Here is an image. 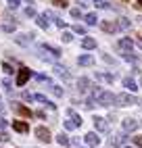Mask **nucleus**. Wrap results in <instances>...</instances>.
<instances>
[{
  "label": "nucleus",
  "instance_id": "f257e3e1",
  "mask_svg": "<svg viewBox=\"0 0 142 148\" xmlns=\"http://www.w3.org/2000/svg\"><path fill=\"white\" fill-rule=\"evenodd\" d=\"M92 98L100 106H113V104H117V96L111 94V92H105L103 88H98V86L92 88Z\"/></svg>",
  "mask_w": 142,
  "mask_h": 148
},
{
  "label": "nucleus",
  "instance_id": "f03ea898",
  "mask_svg": "<svg viewBox=\"0 0 142 148\" xmlns=\"http://www.w3.org/2000/svg\"><path fill=\"white\" fill-rule=\"evenodd\" d=\"M130 104H138V98L132 94V92L117 94V106H130Z\"/></svg>",
  "mask_w": 142,
  "mask_h": 148
},
{
  "label": "nucleus",
  "instance_id": "7ed1b4c3",
  "mask_svg": "<svg viewBox=\"0 0 142 148\" xmlns=\"http://www.w3.org/2000/svg\"><path fill=\"white\" fill-rule=\"evenodd\" d=\"M29 77H32V71L27 67H21L19 69V75H17V86H25Z\"/></svg>",
  "mask_w": 142,
  "mask_h": 148
},
{
  "label": "nucleus",
  "instance_id": "20e7f679",
  "mask_svg": "<svg viewBox=\"0 0 142 148\" xmlns=\"http://www.w3.org/2000/svg\"><path fill=\"white\" fill-rule=\"evenodd\" d=\"M36 138H38L40 142H44V144H48L50 140H52V138H50V132L46 130V127H42V125L36 127Z\"/></svg>",
  "mask_w": 142,
  "mask_h": 148
},
{
  "label": "nucleus",
  "instance_id": "39448f33",
  "mask_svg": "<svg viewBox=\"0 0 142 148\" xmlns=\"http://www.w3.org/2000/svg\"><path fill=\"white\" fill-rule=\"evenodd\" d=\"M84 142H86L90 148H94V146H98V144H100V138H98V134H96V132H90V134H86V136H84Z\"/></svg>",
  "mask_w": 142,
  "mask_h": 148
},
{
  "label": "nucleus",
  "instance_id": "423d86ee",
  "mask_svg": "<svg viewBox=\"0 0 142 148\" xmlns=\"http://www.w3.org/2000/svg\"><path fill=\"white\" fill-rule=\"evenodd\" d=\"M136 130H138V121L134 119V117L123 119V132H136Z\"/></svg>",
  "mask_w": 142,
  "mask_h": 148
},
{
  "label": "nucleus",
  "instance_id": "0eeeda50",
  "mask_svg": "<svg viewBox=\"0 0 142 148\" xmlns=\"http://www.w3.org/2000/svg\"><path fill=\"white\" fill-rule=\"evenodd\" d=\"M100 27H103V32H109V34L119 32V25L113 23V21H100Z\"/></svg>",
  "mask_w": 142,
  "mask_h": 148
},
{
  "label": "nucleus",
  "instance_id": "6e6552de",
  "mask_svg": "<svg viewBox=\"0 0 142 148\" xmlns=\"http://www.w3.org/2000/svg\"><path fill=\"white\" fill-rule=\"evenodd\" d=\"M54 73H57L59 77H63L65 82H71V73L67 71L65 67H61V65H54Z\"/></svg>",
  "mask_w": 142,
  "mask_h": 148
},
{
  "label": "nucleus",
  "instance_id": "1a4fd4ad",
  "mask_svg": "<svg viewBox=\"0 0 142 148\" xmlns=\"http://www.w3.org/2000/svg\"><path fill=\"white\" fill-rule=\"evenodd\" d=\"M125 142H128L125 134H117V136L111 138V144H113V146H125Z\"/></svg>",
  "mask_w": 142,
  "mask_h": 148
},
{
  "label": "nucleus",
  "instance_id": "9d476101",
  "mask_svg": "<svg viewBox=\"0 0 142 148\" xmlns=\"http://www.w3.org/2000/svg\"><path fill=\"white\" fill-rule=\"evenodd\" d=\"M40 50H42V52H50L54 58L61 56V50H59V48H54V46H50V44H40Z\"/></svg>",
  "mask_w": 142,
  "mask_h": 148
},
{
  "label": "nucleus",
  "instance_id": "9b49d317",
  "mask_svg": "<svg viewBox=\"0 0 142 148\" xmlns=\"http://www.w3.org/2000/svg\"><path fill=\"white\" fill-rule=\"evenodd\" d=\"M132 46H134V42H132L130 38H121V40H117V48H121V50H132Z\"/></svg>",
  "mask_w": 142,
  "mask_h": 148
},
{
  "label": "nucleus",
  "instance_id": "f8f14e48",
  "mask_svg": "<svg viewBox=\"0 0 142 148\" xmlns=\"http://www.w3.org/2000/svg\"><path fill=\"white\" fill-rule=\"evenodd\" d=\"M92 121H94V127H96L98 132H107L109 130V125H107V121L103 119V117H94Z\"/></svg>",
  "mask_w": 142,
  "mask_h": 148
},
{
  "label": "nucleus",
  "instance_id": "ddd939ff",
  "mask_svg": "<svg viewBox=\"0 0 142 148\" xmlns=\"http://www.w3.org/2000/svg\"><path fill=\"white\" fill-rule=\"evenodd\" d=\"M90 88H92V86H90V79H88V77H79V82H77V90H79V92H88Z\"/></svg>",
  "mask_w": 142,
  "mask_h": 148
},
{
  "label": "nucleus",
  "instance_id": "4468645a",
  "mask_svg": "<svg viewBox=\"0 0 142 148\" xmlns=\"http://www.w3.org/2000/svg\"><path fill=\"white\" fill-rule=\"evenodd\" d=\"M13 130L19 132V134H25V132L29 130V125H27L25 121H13Z\"/></svg>",
  "mask_w": 142,
  "mask_h": 148
},
{
  "label": "nucleus",
  "instance_id": "2eb2a0df",
  "mask_svg": "<svg viewBox=\"0 0 142 148\" xmlns=\"http://www.w3.org/2000/svg\"><path fill=\"white\" fill-rule=\"evenodd\" d=\"M96 79H100V82H107V84H113L115 82V75L113 73H96Z\"/></svg>",
  "mask_w": 142,
  "mask_h": 148
},
{
  "label": "nucleus",
  "instance_id": "dca6fc26",
  "mask_svg": "<svg viewBox=\"0 0 142 148\" xmlns=\"http://www.w3.org/2000/svg\"><path fill=\"white\" fill-rule=\"evenodd\" d=\"M77 63H79V65H82V67H90V65H92V63H94V58H92V56H90V54H82V56H79V58H77Z\"/></svg>",
  "mask_w": 142,
  "mask_h": 148
},
{
  "label": "nucleus",
  "instance_id": "f3484780",
  "mask_svg": "<svg viewBox=\"0 0 142 148\" xmlns=\"http://www.w3.org/2000/svg\"><path fill=\"white\" fill-rule=\"evenodd\" d=\"M82 48L92 50V48H96V40H94V38H84V40H82Z\"/></svg>",
  "mask_w": 142,
  "mask_h": 148
},
{
  "label": "nucleus",
  "instance_id": "a211bd4d",
  "mask_svg": "<svg viewBox=\"0 0 142 148\" xmlns=\"http://www.w3.org/2000/svg\"><path fill=\"white\" fill-rule=\"evenodd\" d=\"M123 88H125L128 92H136V90H138L136 82H134V79H130V77H125V79H123Z\"/></svg>",
  "mask_w": 142,
  "mask_h": 148
},
{
  "label": "nucleus",
  "instance_id": "6ab92c4d",
  "mask_svg": "<svg viewBox=\"0 0 142 148\" xmlns=\"http://www.w3.org/2000/svg\"><path fill=\"white\" fill-rule=\"evenodd\" d=\"M36 23L42 29H48V15H36Z\"/></svg>",
  "mask_w": 142,
  "mask_h": 148
},
{
  "label": "nucleus",
  "instance_id": "aec40b11",
  "mask_svg": "<svg viewBox=\"0 0 142 148\" xmlns=\"http://www.w3.org/2000/svg\"><path fill=\"white\" fill-rule=\"evenodd\" d=\"M67 115H69V117H71V119H73V121H75V125H77V127H79V125H82V117H79V115H77V113L73 111V108H67Z\"/></svg>",
  "mask_w": 142,
  "mask_h": 148
},
{
  "label": "nucleus",
  "instance_id": "412c9836",
  "mask_svg": "<svg viewBox=\"0 0 142 148\" xmlns=\"http://www.w3.org/2000/svg\"><path fill=\"white\" fill-rule=\"evenodd\" d=\"M84 21H86L88 25H96V23H98V17H96L94 13H88V15L84 17Z\"/></svg>",
  "mask_w": 142,
  "mask_h": 148
},
{
  "label": "nucleus",
  "instance_id": "4be33fe9",
  "mask_svg": "<svg viewBox=\"0 0 142 148\" xmlns=\"http://www.w3.org/2000/svg\"><path fill=\"white\" fill-rule=\"evenodd\" d=\"M57 142H59L61 146H69V144H71V140H69L65 134H59V136H57Z\"/></svg>",
  "mask_w": 142,
  "mask_h": 148
},
{
  "label": "nucleus",
  "instance_id": "5701e85b",
  "mask_svg": "<svg viewBox=\"0 0 142 148\" xmlns=\"http://www.w3.org/2000/svg\"><path fill=\"white\" fill-rule=\"evenodd\" d=\"M123 58H125L128 63H136V61H138V56L132 54V50H123Z\"/></svg>",
  "mask_w": 142,
  "mask_h": 148
},
{
  "label": "nucleus",
  "instance_id": "b1692460",
  "mask_svg": "<svg viewBox=\"0 0 142 148\" xmlns=\"http://www.w3.org/2000/svg\"><path fill=\"white\" fill-rule=\"evenodd\" d=\"M50 90H52V94H54V96H63V88L57 86V84H50Z\"/></svg>",
  "mask_w": 142,
  "mask_h": 148
},
{
  "label": "nucleus",
  "instance_id": "393cba45",
  "mask_svg": "<svg viewBox=\"0 0 142 148\" xmlns=\"http://www.w3.org/2000/svg\"><path fill=\"white\" fill-rule=\"evenodd\" d=\"M17 108V113H21L23 117H32V111H29V108H25V106H15Z\"/></svg>",
  "mask_w": 142,
  "mask_h": 148
},
{
  "label": "nucleus",
  "instance_id": "a878e982",
  "mask_svg": "<svg viewBox=\"0 0 142 148\" xmlns=\"http://www.w3.org/2000/svg\"><path fill=\"white\" fill-rule=\"evenodd\" d=\"M117 25H119V29H128V27H130V19H125V17H121Z\"/></svg>",
  "mask_w": 142,
  "mask_h": 148
},
{
  "label": "nucleus",
  "instance_id": "bb28decb",
  "mask_svg": "<svg viewBox=\"0 0 142 148\" xmlns=\"http://www.w3.org/2000/svg\"><path fill=\"white\" fill-rule=\"evenodd\" d=\"M15 42H17V44H21V46H27V44H29L27 36H17V38H15Z\"/></svg>",
  "mask_w": 142,
  "mask_h": 148
},
{
  "label": "nucleus",
  "instance_id": "cd10ccee",
  "mask_svg": "<svg viewBox=\"0 0 142 148\" xmlns=\"http://www.w3.org/2000/svg\"><path fill=\"white\" fill-rule=\"evenodd\" d=\"M94 6L96 8H109V2L107 0H94Z\"/></svg>",
  "mask_w": 142,
  "mask_h": 148
},
{
  "label": "nucleus",
  "instance_id": "c85d7f7f",
  "mask_svg": "<svg viewBox=\"0 0 142 148\" xmlns=\"http://www.w3.org/2000/svg\"><path fill=\"white\" fill-rule=\"evenodd\" d=\"M61 40H63V42H67V44H69L71 40H73V34H69V32H65L63 36H61Z\"/></svg>",
  "mask_w": 142,
  "mask_h": 148
},
{
  "label": "nucleus",
  "instance_id": "c756f323",
  "mask_svg": "<svg viewBox=\"0 0 142 148\" xmlns=\"http://www.w3.org/2000/svg\"><path fill=\"white\" fill-rule=\"evenodd\" d=\"M6 4H8V8H17L21 4V0H6Z\"/></svg>",
  "mask_w": 142,
  "mask_h": 148
},
{
  "label": "nucleus",
  "instance_id": "7c9ffc66",
  "mask_svg": "<svg viewBox=\"0 0 142 148\" xmlns=\"http://www.w3.org/2000/svg\"><path fill=\"white\" fill-rule=\"evenodd\" d=\"M52 4L59 6V8H65L67 6V0H52Z\"/></svg>",
  "mask_w": 142,
  "mask_h": 148
},
{
  "label": "nucleus",
  "instance_id": "2f4dec72",
  "mask_svg": "<svg viewBox=\"0 0 142 148\" xmlns=\"http://www.w3.org/2000/svg\"><path fill=\"white\" fill-rule=\"evenodd\" d=\"M2 71H4V73H8V75H11V73H15V71H13V67L8 65V63H2Z\"/></svg>",
  "mask_w": 142,
  "mask_h": 148
},
{
  "label": "nucleus",
  "instance_id": "473e14b6",
  "mask_svg": "<svg viewBox=\"0 0 142 148\" xmlns=\"http://www.w3.org/2000/svg\"><path fill=\"white\" fill-rule=\"evenodd\" d=\"M75 127H77V125H75V121H73V119L65 121V130H75Z\"/></svg>",
  "mask_w": 142,
  "mask_h": 148
},
{
  "label": "nucleus",
  "instance_id": "72a5a7b5",
  "mask_svg": "<svg viewBox=\"0 0 142 148\" xmlns=\"http://www.w3.org/2000/svg\"><path fill=\"white\" fill-rule=\"evenodd\" d=\"M96 106V100L94 98H86V108H94Z\"/></svg>",
  "mask_w": 142,
  "mask_h": 148
},
{
  "label": "nucleus",
  "instance_id": "f704fd0d",
  "mask_svg": "<svg viewBox=\"0 0 142 148\" xmlns=\"http://www.w3.org/2000/svg\"><path fill=\"white\" fill-rule=\"evenodd\" d=\"M132 142H134V146L142 148V136H136V138H132Z\"/></svg>",
  "mask_w": 142,
  "mask_h": 148
},
{
  "label": "nucleus",
  "instance_id": "c9c22d12",
  "mask_svg": "<svg viewBox=\"0 0 142 148\" xmlns=\"http://www.w3.org/2000/svg\"><path fill=\"white\" fill-rule=\"evenodd\" d=\"M25 15H27V17H36V8H34V6H27V8H25Z\"/></svg>",
  "mask_w": 142,
  "mask_h": 148
},
{
  "label": "nucleus",
  "instance_id": "e433bc0d",
  "mask_svg": "<svg viewBox=\"0 0 142 148\" xmlns=\"http://www.w3.org/2000/svg\"><path fill=\"white\" fill-rule=\"evenodd\" d=\"M71 17H73V19L82 17V11H79V8H71Z\"/></svg>",
  "mask_w": 142,
  "mask_h": 148
},
{
  "label": "nucleus",
  "instance_id": "4c0bfd02",
  "mask_svg": "<svg viewBox=\"0 0 142 148\" xmlns=\"http://www.w3.org/2000/svg\"><path fill=\"white\" fill-rule=\"evenodd\" d=\"M73 32H75V34H86V27H82V25H75V27H73Z\"/></svg>",
  "mask_w": 142,
  "mask_h": 148
},
{
  "label": "nucleus",
  "instance_id": "58836bf2",
  "mask_svg": "<svg viewBox=\"0 0 142 148\" xmlns=\"http://www.w3.org/2000/svg\"><path fill=\"white\" fill-rule=\"evenodd\" d=\"M103 61H105V63H109V65H113V63H115V61H113V58H111L109 54H103Z\"/></svg>",
  "mask_w": 142,
  "mask_h": 148
},
{
  "label": "nucleus",
  "instance_id": "ea45409f",
  "mask_svg": "<svg viewBox=\"0 0 142 148\" xmlns=\"http://www.w3.org/2000/svg\"><path fill=\"white\" fill-rule=\"evenodd\" d=\"M2 29H4V32H13L15 25H2Z\"/></svg>",
  "mask_w": 142,
  "mask_h": 148
},
{
  "label": "nucleus",
  "instance_id": "a19ab883",
  "mask_svg": "<svg viewBox=\"0 0 142 148\" xmlns=\"http://www.w3.org/2000/svg\"><path fill=\"white\" fill-rule=\"evenodd\" d=\"M0 142H8V136L6 134H0Z\"/></svg>",
  "mask_w": 142,
  "mask_h": 148
},
{
  "label": "nucleus",
  "instance_id": "79ce46f5",
  "mask_svg": "<svg viewBox=\"0 0 142 148\" xmlns=\"http://www.w3.org/2000/svg\"><path fill=\"white\" fill-rule=\"evenodd\" d=\"M0 130H6V121L4 119H0Z\"/></svg>",
  "mask_w": 142,
  "mask_h": 148
},
{
  "label": "nucleus",
  "instance_id": "37998d69",
  "mask_svg": "<svg viewBox=\"0 0 142 148\" xmlns=\"http://www.w3.org/2000/svg\"><path fill=\"white\" fill-rule=\"evenodd\" d=\"M138 2H140V4H142V0H138Z\"/></svg>",
  "mask_w": 142,
  "mask_h": 148
},
{
  "label": "nucleus",
  "instance_id": "c03bdc74",
  "mask_svg": "<svg viewBox=\"0 0 142 148\" xmlns=\"http://www.w3.org/2000/svg\"><path fill=\"white\" fill-rule=\"evenodd\" d=\"M140 88H142V82H140Z\"/></svg>",
  "mask_w": 142,
  "mask_h": 148
},
{
  "label": "nucleus",
  "instance_id": "a18cd8bd",
  "mask_svg": "<svg viewBox=\"0 0 142 148\" xmlns=\"http://www.w3.org/2000/svg\"><path fill=\"white\" fill-rule=\"evenodd\" d=\"M123 148H130V146H123Z\"/></svg>",
  "mask_w": 142,
  "mask_h": 148
},
{
  "label": "nucleus",
  "instance_id": "49530a36",
  "mask_svg": "<svg viewBox=\"0 0 142 148\" xmlns=\"http://www.w3.org/2000/svg\"><path fill=\"white\" fill-rule=\"evenodd\" d=\"M140 21H142V17H140Z\"/></svg>",
  "mask_w": 142,
  "mask_h": 148
}]
</instances>
